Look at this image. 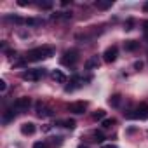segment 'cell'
Returning <instances> with one entry per match:
<instances>
[{
    "label": "cell",
    "instance_id": "6da1fadb",
    "mask_svg": "<svg viewBox=\"0 0 148 148\" xmlns=\"http://www.w3.org/2000/svg\"><path fill=\"white\" fill-rule=\"evenodd\" d=\"M54 52H56V49L51 47V45L35 47V49L28 51V54H26V61H33V63H37V61H42V59H47V58L54 56Z\"/></svg>",
    "mask_w": 148,
    "mask_h": 148
},
{
    "label": "cell",
    "instance_id": "7a4b0ae2",
    "mask_svg": "<svg viewBox=\"0 0 148 148\" xmlns=\"http://www.w3.org/2000/svg\"><path fill=\"white\" fill-rule=\"evenodd\" d=\"M45 75V70L44 68H33V70H25L21 73V79L23 80H30V82H37Z\"/></svg>",
    "mask_w": 148,
    "mask_h": 148
},
{
    "label": "cell",
    "instance_id": "3957f363",
    "mask_svg": "<svg viewBox=\"0 0 148 148\" xmlns=\"http://www.w3.org/2000/svg\"><path fill=\"white\" fill-rule=\"evenodd\" d=\"M125 117L127 119H136V120H146L148 119V105L146 103L139 105L138 108H134L129 113H125Z\"/></svg>",
    "mask_w": 148,
    "mask_h": 148
},
{
    "label": "cell",
    "instance_id": "277c9868",
    "mask_svg": "<svg viewBox=\"0 0 148 148\" xmlns=\"http://www.w3.org/2000/svg\"><path fill=\"white\" fill-rule=\"evenodd\" d=\"M79 61V51L77 49H68L61 56V64L63 66H73Z\"/></svg>",
    "mask_w": 148,
    "mask_h": 148
},
{
    "label": "cell",
    "instance_id": "5b68a950",
    "mask_svg": "<svg viewBox=\"0 0 148 148\" xmlns=\"http://www.w3.org/2000/svg\"><path fill=\"white\" fill-rule=\"evenodd\" d=\"M30 105H32V101H30V98H28V96H23V98H18V99L14 101V106H16V110H18V113H25V112H28V108H30Z\"/></svg>",
    "mask_w": 148,
    "mask_h": 148
},
{
    "label": "cell",
    "instance_id": "8992f818",
    "mask_svg": "<svg viewBox=\"0 0 148 148\" xmlns=\"http://www.w3.org/2000/svg\"><path fill=\"white\" fill-rule=\"evenodd\" d=\"M82 86H84V79L79 77V75H73L71 80H70V84L64 87V91H66V92H73L75 89H79V87H82Z\"/></svg>",
    "mask_w": 148,
    "mask_h": 148
},
{
    "label": "cell",
    "instance_id": "52a82bcc",
    "mask_svg": "<svg viewBox=\"0 0 148 148\" xmlns=\"http://www.w3.org/2000/svg\"><path fill=\"white\" fill-rule=\"evenodd\" d=\"M68 110L71 113H75V115H80L87 110V103L86 101H75V103H70L68 105Z\"/></svg>",
    "mask_w": 148,
    "mask_h": 148
},
{
    "label": "cell",
    "instance_id": "ba28073f",
    "mask_svg": "<svg viewBox=\"0 0 148 148\" xmlns=\"http://www.w3.org/2000/svg\"><path fill=\"white\" fill-rule=\"evenodd\" d=\"M117 56H119V49H117V45H112V47H108V49L103 52V59H105V63H113V61L117 59Z\"/></svg>",
    "mask_w": 148,
    "mask_h": 148
},
{
    "label": "cell",
    "instance_id": "9c48e42d",
    "mask_svg": "<svg viewBox=\"0 0 148 148\" xmlns=\"http://www.w3.org/2000/svg\"><path fill=\"white\" fill-rule=\"evenodd\" d=\"M16 115H18V110H16V106L12 105V106H9V108L4 112V115H2V122H4V124H9V122H12V120L16 119Z\"/></svg>",
    "mask_w": 148,
    "mask_h": 148
},
{
    "label": "cell",
    "instance_id": "30bf717a",
    "mask_svg": "<svg viewBox=\"0 0 148 148\" xmlns=\"http://www.w3.org/2000/svg\"><path fill=\"white\" fill-rule=\"evenodd\" d=\"M37 115L38 117H51L52 115V110L49 108V106H45L44 103H37Z\"/></svg>",
    "mask_w": 148,
    "mask_h": 148
},
{
    "label": "cell",
    "instance_id": "8fae6325",
    "mask_svg": "<svg viewBox=\"0 0 148 148\" xmlns=\"http://www.w3.org/2000/svg\"><path fill=\"white\" fill-rule=\"evenodd\" d=\"M35 131H37V127H35L33 122H25L21 125V134H25V136H32Z\"/></svg>",
    "mask_w": 148,
    "mask_h": 148
},
{
    "label": "cell",
    "instance_id": "7c38bea8",
    "mask_svg": "<svg viewBox=\"0 0 148 148\" xmlns=\"http://www.w3.org/2000/svg\"><path fill=\"white\" fill-rule=\"evenodd\" d=\"M98 66H99L98 56H92V58H89V59L86 61V70H94V68H98Z\"/></svg>",
    "mask_w": 148,
    "mask_h": 148
},
{
    "label": "cell",
    "instance_id": "4fadbf2b",
    "mask_svg": "<svg viewBox=\"0 0 148 148\" xmlns=\"http://www.w3.org/2000/svg\"><path fill=\"white\" fill-rule=\"evenodd\" d=\"M94 5H96L98 9H101V11H106V9H110V7L113 5V0H98Z\"/></svg>",
    "mask_w": 148,
    "mask_h": 148
},
{
    "label": "cell",
    "instance_id": "5bb4252c",
    "mask_svg": "<svg viewBox=\"0 0 148 148\" xmlns=\"http://www.w3.org/2000/svg\"><path fill=\"white\" fill-rule=\"evenodd\" d=\"M52 79H54L56 82H59V84H64V82H66V75H64L61 70H54V71H52Z\"/></svg>",
    "mask_w": 148,
    "mask_h": 148
},
{
    "label": "cell",
    "instance_id": "9a60e30c",
    "mask_svg": "<svg viewBox=\"0 0 148 148\" xmlns=\"http://www.w3.org/2000/svg\"><path fill=\"white\" fill-rule=\"evenodd\" d=\"M138 47H139V42H136V40H125V42H124V49L129 51V52L136 51Z\"/></svg>",
    "mask_w": 148,
    "mask_h": 148
},
{
    "label": "cell",
    "instance_id": "2e32d148",
    "mask_svg": "<svg viewBox=\"0 0 148 148\" xmlns=\"http://www.w3.org/2000/svg\"><path fill=\"white\" fill-rule=\"evenodd\" d=\"M25 25L26 26H40V25H44V21L38 19V18H26L25 19Z\"/></svg>",
    "mask_w": 148,
    "mask_h": 148
},
{
    "label": "cell",
    "instance_id": "e0dca14e",
    "mask_svg": "<svg viewBox=\"0 0 148 148\" xmlns=\"http://www.w3.org/2000/svg\"><path fill=\"white\" fill-rule=\"evenodd\" d=\"M120 99H122V98H120V94H113V96H112V98L108 99V103H110V106L117 108V106L120 105Z\"/></svg>",
    "mask_w": 148,
    "mask_h": 148
},
{
    "label": "cell",
    "instance_id": "ac0fdd59",
    "mask_svg": "<svg viewBox=\"0 0 148 148\" xmlns=\"http://www.w3.org/2000/svg\"><path fill=\"white\" fill-rule=\"evenodd\" d=\"M52 19H70L71 18V12H56L51 16Z\"/></svg>",
    "mask_w": 148,
    "mask_h": 148
},
{
    "label": "cell",
    "instance_id": "d6986e66",
    "mask_svg": "<svg viewBox=\"0 0 148 148\" xmlns=\"http://www.w3.org/2000/svg\"><path fill=\"white\" fill-rule=\"evenodd\" d=\"M59 125L68 127V129H73V127H75V120H73V119H66V120H61Z\"/></svg>",
    "mask_w": 148,
    "mask_h": 148
},
{
    "label": "cell",
    "instance_id": "ffe728a7",
    "mask_svg": "<svg viewBox=\"0 0 148 148\" xmlns=\"http://www.w3.org/2000/svg\"><path fill=\"white\" fill-rule=\"evenodd\" d=\"M5 19H7V21H12V23H16V25H25V19L19 18V16H7Z\"/></svg>",
    "mask_w": 148,
    "mask_h": 148
},
{
    "label": "cell",
    "instance_id": "44dd1931",
    "mask_svg": "<svg viewBox=\"0 0 148 148\" xmlns=\"http://www.w3.org/2000/svg\"><path fill=\"white\" fill-rule=\"evenodd\" d=\"M92 138H94V141H96V143H103L105 134H103L101 131H94V132H92Z\"/></svg>",
    "mask_w": 148,
    "mask_h": 148
},
{
    "label": "cell",
    "instance_id": "7402d4cb",
    "mask_svg": "<svg viewBox=\"0 0 148 148\" xmlns=\"http://www.w3.org/2000/svg\"><path fill=\"white\" fill-rule=\"evenodd\" d=\"M105 115H106L105 110H98V112L92 115V119H94V120H105Z\"/></svg>",
    "mask_w": 148,
    "mask_h": 148
},
{
    "label": "cell",
    "instance_id": "603a6c76",
    "mask_svg": "<svg viewBox=\"0 0 148 148\" xmlns=\"http://www.w3.org/2000/svg\"><path fill=\"white\" fill-rule=\"evenodd\" d=\"M113 124H115V120H113V119H105V120H103V127H105V129L112 127Z\"/></svg>",
    "mask_w": 148,
    "mask_h": 148
},
{
    "label": "cell",
    "instance_id": "cb8c5ba5",
    "mask_svg": "<svg viewBox=\"0 0 148 148\" xmlns=\"http://www.w3.org/2000/svg\"><path fill=\"white\" fill-rule=\"evenodd\" d=\"M33 148H47V143H45V141H37V143L33 145Z\"/></svg>",
    "mask_w": 148,
    "mask_h": 148
},
{
    "label": "cell",
    "instance_id": "d4e9b609",
    "mask_svg": "<svg viewBox=\"0 0 148 148\" xmlns=\"http://www.w3.org/2000/svg\"><path fill=\"white\" fill-rule=\"evenodd\" d=\"M132 25H134V21H132V19H127V23H125V30H132Z\"/></svg>",
    "mask_w": 148,
    "mask_h": 148
},
{
    "label": "cell",
    "instance_id": "484cf974",
    "mask_svg": "<svg viewBox=\"0 0 148 148\" xmlns=\"http://www.w3.org/2000/svg\"><path fill=\"white\" fill-rule=\"evenodd\" d=\"M141 68H143V61H136V63H134V70H138V71H139Z\"/></svg>",
    "mask_w": 148,
    "mask_h": 148
},
{
    "label": "cell",
    "instance_id": "4316f807",
    "mask_svg": "<svg viewBox=\"0 0 148 148\" xmlns=\"http://www.w3.org/2000/svg\"><path fill=\"white\" fill-rule=\"evenodd\" d=\"M5 89H7V84H5V80H0V91L4 92Z\"/></svg>",
    "mask_w": 148,
    "mask_h": 148
},
{
    "label": "cell",
    "instance_id": "83f0119b",
    "mask_svg": "<svg viewBox=\"0 0 148 148\" xmlns=\"http://www.w3.org/2000/svg\"><path fill=\"white\" fill-rule=\"evenodd\" d=\"M40 7H42V9H51L52 4H51V2H44V4H40Z\"/></svg>",
    "mask_w": 148,
    "mask_h": 148
},
{
    "label": "cell",
    "instance_id": "f1b7e54d",
    "mask_svg": "<svg viewBox=\"0 0 148 148\" xmlns=\"http://www.w3.org/2000/svg\"><path fill=\"white\" fill-rule=\"evenodd\" d=\"M26 64V61H23V59H18L16 63H14V66H25Z\"/></svg>",
    "mask_w": 148,
    "mask_h": 148
},
{
    "label": "cell",
    "instance_id": "f546056e",
    "mask_svg": "<svg viewBox=\"0 0 148 148\" xmlns=\"http://www.w3.org/2000/svg\"><path fill=\"white\" fill-rule=\"evenodd\" d=\"M21 7H26V5H32V2H25V0H19V2H18Z\"/></svg>",
    "mask_w": 148,
    "mask_h": 148
},
{
    "label": "cell",
    "instance_id": "4dcf8cb0",
    "mask_svg": "<svg viewBox=\"0 0 148 148\" xmlns=\"http://www.w3.org/2000/svg\"><path fill=\"white\" fill-rule=\"evenodd\" d=\"M143 30H145V35H148V21H143Z\"/></svg>",
    "mask_w": 148,
    "mask_h": 148
},
{
    "label": "cell",
    "instance_id": "1f68e13d",
    "mask_svg": "<svg viewBox=\"0 0 148 148\" xmlns=\"http://www.w3.org/2000/svg\"><path fill=\"white\" fill-rule=\"evenodd\" d=\"M143 11H145V12H148V2H145V4H143Z\"/></svg>",
    "mask_w": 148,
    "mask_h": 148
},
{
    "label": "cell",
    "instance_id": "d6a6232c",
    "mask_svg": "<svg viewBox=\"0 0 148 148\" xmlns=\"http://www.w3.org/2000/svg\"><path fill=\"white\" fill-rule=\"evenodd\" d=\"M101 148H115V145H103Z\"/></svg>",
    "mask_w": 148,
    "mask_h": 148
},
{
    "label": "cell",
    "instance_id": "836d02e7",
    "mask_svg": "<svg viewBox=\"0 0 148 148\" xmlns=\"http://www.w3.org/2000/svg\"><path fill=\"white\" fill-rule=\"evenodd\" d=\"M79 148H89V146H86V145H80V146H79Z\"/></svg>",
    "mask_w": 148,
    "mask_h": 148
},
{
    "label": "cell",
    "instance_id": "e575fe53",
    "mask_svg": "<svg viewBox=\"0 0 148 148\" xmlns=\"http://www.w3.org/2000/svg\"><path fill=\"white\" fill-rule=\"evenodd\" d=\"M145 38H146V40H148V35H145Z\"/></svg>",
    "mask_w": 148,
    "mask_h": 148
}]
</instances>
